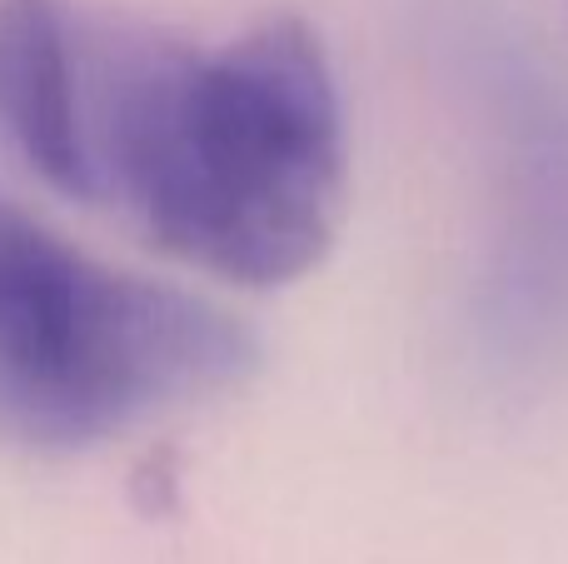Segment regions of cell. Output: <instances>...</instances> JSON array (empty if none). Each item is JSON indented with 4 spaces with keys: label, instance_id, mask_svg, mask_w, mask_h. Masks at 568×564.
Instances as JSON below:
<instances>
[{
    "label": "cell",
    "instance_id": "1",
    "mask_svg": "<svg viewBox=\"0 0 568 564\" xmlns=\"http://www.w3.org/2000/svg\"><path fill=\"white\" fill-rule=\"evenodd\" d=\"M75 200L130 215L165 255L284 285L320 265L344 205V110L304 20L215 50L70 16Z\"/></svg>",
    "mask_w": 568,
    "mask_h": 564
},
{
    "label": "cell",
    "instance_id": "2",
    "mask_svg": "<svg viewBox=\"0 0 568 564\" xmlns=\"http://www.w3.org/2000/svg\"><path fill=\"white\" fill-rule=\"evenodd\" d=\"M255 370L235 315L0 200V445L80 455Z\"/></svg>",
    "mask_w": 568,
    "mask_h": 564
},
{
    "label": "cell",
    "instance_id": "3",
    "mask_svg": "<svg viewBox=\"0 0 568 564\" xmlns=\"http://www.w3.org/2000/svg\"><path fill=\"white\" fill-rule=\"evenodd\" d=\"M489 110L504 200L474 330L489 360L544 370L568 355V105L529 75H499Z\"/></svg>",
    "mask_w": 568,
    "mask_h": 564
},
{
    "label": "cell",
    "instance_id": "4",
    "mask_svg": "<svg viewBox=\"0 0 568 564\" xmlns=\"http://www.w3.org/2000/svg\"><path fill=\"white\" fill-rule=\"evenodd\" d=\"M65 0H0V130L50 190L75 200Z\"/></svg>",
    "mask_w": 568,
    "mask_h": 564
}]
</instances>
